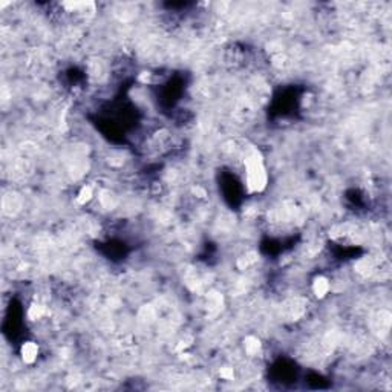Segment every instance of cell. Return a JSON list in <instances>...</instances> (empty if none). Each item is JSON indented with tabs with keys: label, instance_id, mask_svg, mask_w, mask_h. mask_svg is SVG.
<instances>
[{
	"label": "cell",
	"instance_id": "obj_1",
	"mask_svg": "<svg viewBox=\"0 0 392 392\" xmlns=\"http://www.w3.org/2000/svg\"><path fill=\"white\" fill-rule=\"evenodd\" d=\"M22 357L25 363H34L39 357V346L36 342H26L22 346Z\"/></svg>",
	"mask_w": 392,
	"mask_h": 392
},
{
	"label": "cell",
	"instance_id": "obj_2",
	"mask_svg": "<svg viewBox=\"0 0 392 392\" xmlns=\"http://www.w3.org/2000/svg\"><path fill=\"white\" fill-rule=\"evenodd\" d=\"M311 288H313V293L317 296L319 299H322V297H325L328 293H329V290H331V285H329V280L328 279H325V277H317L315 279L314 282H313V285H311Z\"/></svg>",
	"mask_w": 392,
	"mask_h": 392
}]
</instances>
